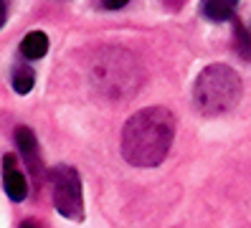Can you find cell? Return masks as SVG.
I'll return each instance as SVG.
<instances>
[{"label":"cell","mask_w":251,"mask_h":228,"mask_svg":"<svg viewBox=\"0 0 251 228\" xmlns=\"http://www.w3.org/2000/svg\"><path fill=\"white\" fill-rule=\"evenodd\" d=\"M92 86L97 94L107 97L112 101H125L135 97L142 86V66L140 61L125 49H101L89 69Z\"/></svg>","instance_id":"7a4b0ae2"},{"label":"cell","mask_w":251,"mask_h":228,"mask_svg":"<svg viewBox=\"0 0 251 228\" xmlns=\"http://www.w3.org/2000/svg\"><path fill=\"white\" fill-rule=\"evenodd\" d=\"M233 46H236V51H239L241 58L251 61V36H249V30L241 25V21L233 23Z\"/></svg>","instance_id":"30bf717a"},{"label":"cell","mask_w":251,"mask_h":228,"mask_svg":"<svg viewBox=\"0 0 251 228\" xmlns=\"http://www.w3.org/2000/svg\"><path fill=\"white\" fill-rule=\"evenodd\" d=\"M46 51H49V38H46V33H41V30L28 33L23 38V43H21V53L25 58H31V61L43 58V56H46Z\"/></svg>","instance_id":"ba28073f"},{"label":"cell","mask_w":251,"mask_h":228,"mask_svg":"<svg viewBox=\"0 0 251 228\" xmlns=\"http://www.w3.org/2000/svg\"><path fill=\"white\" fill-rule=\"evenodd\" d=\"M33 84H36L33 69H28V66H16L13 69V89H16L18 94H28V91L33 89Z\"/></svg>","instance_id":"9c48e42d"},{"label":"cell","mask_w":251,"mask_h":228,"mask_svg":"<svg viewBox=\"0 0 251 228\" xmlns=\"http://www.w3.org/2000/svg\"><path fill=\"white\" fill-rule=\"evenodd\" d=\"M241 76L226 64L205 66L193 84V104L203 117H221L241 101Z\"/></svg>","instance_id":"3957f363"},{"label":"cell","mask_w":251,"mask_h":228,"mask_svg":"<svg viewBox=\"0 0 251 228\" xmlns=\"http://www.w3.org/2000/svg\"><path fill=\"white\" fill-rule=\"evenodd\" d=\"M5 21H8V5H5V0H0V28L5 25Z\"/></svg>","instance_id":"7c38bea8"},{"label":"cell","mask_w":251,"mask_h":228,"mask_svg":"<svg viewBox=\"0 0 251 228\" xmlns=\"http://www.w3.org/2000/svg\"><path fill=\"white\" fill-rule=\"evenodd\" d=\"M53 185V205L69 221L84 218V195H81V177L69 165H58L51 170Z\"/></svg>","instance_id":"277c9868"},{"label":"cell","mask_w":251,"mask_h":228,"mask_svg":"<svg viewBox=\"0 0 251 228\" xmlns=\"http://www.w3.org/2000/svg\"><path fill=\"white\" fill-rule=\"evenodd\" d=\"M236 5H239V0H203V15L213 23L231 21Z\"/></svg>","instance_id":"52a82bcc"},{"label":"cell","mask_w":251,"mask_h":228,"mask_svg":"<svg viewBox=\"0 0 251 228\" xmlns=\"http://www.w3.org/2000/svg\"><path fill=\"white\" fill-rule=\"evenodd\" d=\"M3 185H5V193L10 201H23V198L28 195V185H25V177L23 173L18 170L16 165V157L13 155H5L3 157Z\"/></svg>","instance_id":"8992f818"},{"label":"cell","mask_w":251,"mask_h":228,"mask_svg":"<svg viewBox=\"0 0 251 228\" xmlns=\"http://www.w3.org/2000/svg\"><path fill=\"white\" fill-rule=\"evenodd\" d=\"M175 140V117L165 106H145L122 127V157L135 167H155Z\"/></svg>","instance_id":"6da1fadb"},{"label":"cell","mask_w":251,"mask_h":228,"mask_svg":"<svg viewBox=\"0 0 251 228\" xmlns=\"http://www.w3.org/2000/svg\"><path fill=\"white\" fill-rule=\"evenodd\" d=\"M16 142H18V150H21V155H23V160H25V165H28V170H31V175H33L36 180H41V175H43V162H41L38 140H36L33 129L18 127Z\"/></svg>","instance_id":"5b68a950"},{"label":"cell","mask_w":251,"mask_h":228,"mask_svg":"<svg viewBox=\"0 0 251 228\" xmlns=\"http://www.w3.org/2000/svg\"><path fill=\"white\" fill-rule=\"evenodd\" d=\"M129 3V0H101V5H104L107 10H120Z\"/></svg>","instance_id":"8fae6325"},{"label":"cell","mask_w":251,"mask_h":228,"mask_svg":"<svg viewBox=\"0 0 251 228\" xmlns=\"http://www.w3.org/2000/svg\"><path fill=\"white\" fill-rule=\"evenodd\" d=\"M21 228H41V223H38V221H31V218H28V221H23V223H21Z\"/></svg>","instance_id":"4fadbf2b"}]
</instances>
